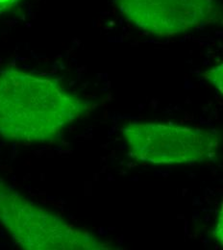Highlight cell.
Listing matches in <instances>:
<instances>
[{
	"label": "cell",
	"mask_w": 223,
	"mask_h": 250,
	"mask_svg": "<svg viewBox=\"0 0 223 250\" xmlns=\"http://www.w3.org/2000/svg\"><path fill=\"white\" fill-rule=\"evenodd\" d=\"M223 209L221 210V214L218 217V220L214 226V230H213V237L215 239V241L221 246L223 247Z\"/></svg>",
	"instance_id": "obj_6"
},
{
	"label": "cell",
	"mask_w": 223,
	"mask_h": 250,
	"mask_svg": "<svg viewBox=\"0 0 223 250\" xmlns=\"http://www.w3.org/2000/svg\"><path fill=\"white\" fill-rule=\"evenodd\" d=\"M96 106L58 79L14 67L0 69V137L9 142L57 143Z\"/></svg>",
	"instance_id": "obj_1"
},
{
	"label": "cell",
	"mask_w": 223,
	"mask_h": 250,
	"mask_svg": "<svg viewBox=\"0 0 223 250\" xmlns=\"http://www.w3.org/2000/svg\"><path fill=\"white\" fill-rule=\"evenodd\" d=\"M131 155L156 166L195 165L215 161L219 134L175 124L130 123L122 130Z\"/></svg>",
	"instance_id": "obj_3"
},
{
	"label": "cell",
	"mask_w": 223,
	"mask_h": 250,
	"mask_svg": "<svg viewBox=\"0 0 223 250\" xmlns=\"http://www.w3.org/2000/svg\"><path fill=\"white\" fill-rule=\"evenodd\" d=\"M122 17L147 34L171 38L222 21L217 0H113Z\"/></svg>",
	"instance_id": "obj_4"
},
{
	"label": "cell",
	"mask_w": 223,
	"mask_h": 250,
	"mask_svg": "<svg viewBox=\"0 0 223 250\" xmlns=\"http://www.w3.org/2000/svg\"><path fill=\"white\" fill-rule=\"evenodd\" d=\"M21 0H0V15L11 11Z\"/></svg>",
	"instance_id": "obj_7"
},
{
	"label": "cell",
	"mask_w": 223,
	"mask_h": 250,
	"mask_svg": "<svg viewBox=\"0 0 223 250\" xmlns=\"http://www.w3.org/2000/svg\"><path fill=\"white\" fill-rule=\"evenodd\" d=\"M0 225L28 250H108L112 245L34 204L0 177Z\"/></svg>",
	"instance_id": "obj_2"
},
{
	"label": "cell",
	"mask_w": 223,
	"mask_h": 250,
	"mask_svg": "<svg viewBox=\"0 0 223 250\" xmlns=\"http://www.w3.org/2000/svg\"><path fill=\"white\" fill-rule=\"evenodd\" d=\"M204 79L209 81L222 94L223 93V65L218 64L203 73Z\"/></svg>",
	"instance_id": "obj_5"
}]
</instances>
